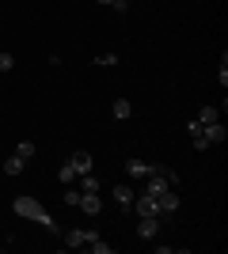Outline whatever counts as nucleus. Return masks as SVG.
I'll list each match as a JSON object with an SVG mask.
<instances>
[{
	"label": "nucleus",
	"mask_w": 228,
	"mask_h": 254,
	"mask_svg": "<svg viewBox=\"0 0 228 254\" xmlns=\"http://www.w3.org/2000/svg\"><path fill=\"white\" fill-rule=\"evenodd\" d=\"M130 209L137 212V216H160V209H156V197H152V193H133Z\"/></svg>",
	"instance_id": "2"
},
{
	"label": "nucleus",
	"mask_w": 228,
	"mask_h": 254,
	"mask_svg": "<svg viewBox=\"0 0 228 254\" xmlns=\"http://www.w3.org/2000/svg\"><path fill=\"white\" fill-rule=\"evenodd\" d=\"M23 167H27V159H19L15 152L4 159V175H23Z\"/></svg>",
	"instance_id": "10"
},
{
	"label": "nucleus",
	"mask_w": 228,
	"mask_h": 254,
	"mask_svg": "<svg viewBox=\"0 0 228 254\" xmlns=\"http://www.w3.org/2000/svg\"><path fill=\"white\" fill-rule=\"evenodd\" d=\"M202 137H206V144H209V148H213V144H225L228 129L221 126V122H209V126H202Z\"/></svg>",
	"instance_id": "4"
},
{
	"label": "nucleus",
	"mask_w": 228,
	"mask_h": 254,
	"mask_svg": "<svg viewBox=\"0 0 228 254\" xmlns=\"http://www.w3.org/2000/svg\"><path fill=\"white\" fill-rule=\"evenodd\" d=\"M76 182H80V193H99V179L91 175V171H87V175H80Z\"/></svg>",
	"instance_id": "12"
},
{
	"label": "nucleus",
	"mask_w": 228,
	"mask_h": 254,
	"mask_svg": "<svg viewBox=\"0 0 228 254\" xmlns=\"http://www.w3.org/2000/svg\"><path fill=\"white\" fill-rule=\"evenodd\" d=\"M69 163H73L76 175H87V171H91V152H73V156H69Z\"/></svg>",
	"instance_id": "8"
},
{
	"label": "nucleus",
	"mask_w": 228,
	"mask_h": 254,
	"mask_svg": "<svg viewBox=\"0 0 228 254\" xmlns=\"http://www.w3.org/2000/svg\"><path fill=\"white\" fill-rule=\"evenodd\" d=\"M87 247H91V251H95V254H110V251H114V247H110V243H103L99 235H95V239H91V243H87Z\"/></svg>",
	"instance_id": "19"
},
{
	"label": "nucleus",
	"mask_w": 228,
	"mask_h": 254,
	"mask_svg": "<svg viewBox=\"0 0 228 254\" xmlns=\"http://www.w3.org/2000/svg\"><path fill=\"white\" fill-rule=\"evenodd\" d=\"M186 133H190V137H202V122H198V118H194V122H186Z\"/></svg>",
	"instance_id": "22"
},
{
	"label": "nucleus",
	"mask_w": 228,
	"mask_h": 254,
	"mask_svg": "<svg viewBox=\"0 0 228 254\" xmlns=\"http://www.w3.org/2000/svg\"><path fill=\"white\" fill-rule=\"evenodd\" d=\"M137 235L141 239H156L160 235V216H141L137 220Z\"/></svg>",
	"instance_id": "6"
},
{
	"label": "nucleus",
	"mask_w": 228,
	"mask_h": 254,
	"mask_svg": "<svg viewBox=\"0 0 228 254\" xmlns=\"http://www.w3.org/2000/svg\"><path fill=\"white\" fill-rule=\"evenodd\" d=\"M76 209L84 212V216H99L103 212V201H99V193H80V205Z\"/></svg>",
	"instance_id": "5"
},
{
	"label": "nucleus",
	"mask_w": 228,
	"mask_h": 254,
	"mask_svg": "<svg viewBox=\"0 0 228 254\" xmlns=\"http://www.w3.org/2000/svg\"><path fill=\"white\" fill-rule=\"evenodd\" d=\"M95 235L99 232H91V228H69V232H65V243H69V251H73V247H87Z\"/></svg>",
	"instance_id": "3"
},
{
	"label": "nucleus",
	"mask_w": 228,
	"mask_h": 254,
	"mask_svg": "<svg viewBox=\"0 0 228 254\" xmlns=\"http://www.w3.org/2000/svg\"><path fill=\"white\" fill-rule=\"evenodd\" d=\"M126 171H130V179H149L152 171H156V163H149V159H130Z\"/></svg>",
	"instance_id": "7"
},
{
	"label": "nucleus",
	"mask_w": 228,
	"mask_h": 254,
	"mask_svg": "<svg viewBox=\"0 0 228 254\" xmlns=\"http://www.w3.org/2000/svg\"><path fill=\"white\" fill-rule=\"evenodd\" d=\"M65 205H69V209H76V205H80V190H73V186H65Z\"/></svg>",
	"instance_id": "18"
},
{
	"label": "nucleus",
	"mask_w": 228,
	"mask_h": 254,
	"mask_svg": "<svg viewBox=\"0 0 228 254\" xmlns=\"http://www.w3.org/2000/svg\"><path fill=\"white\" fill-rule=\"evenodd\" d=\"M15 68V57L11 53H0V72H11Z\"/></svg>",
	"instance_id": "21"
},
{
	"label": "nucleus",
	"mask_w": 228,
	"mask_h": 254,
	"mask_svg": "<svg viewBox=\"0 0 228 254\" xmlns=\"http://www.w3.org/2000/svg\"><path fill=\"white\" fill-rule=\"evenodd\" d=\"M95 64H103V68H114V64H118V57H114V53H99Z\"/></svg>",
	"instance_id": "20"
},
{
	"label": "nucleus",
	"mask_w": 228,
	"mask_h": 254,
	"mask_svg": "<svg viewBox=\"0 0 228 254\" xmlns=\"http://www.w3.org/2000/svg\"><path fill=\"white\" fill-rule=\"evenodd\" d=\"M198 122H202V126H209V122H221V110H217V106H202V110H198Z\"/></svg>",
	"instance_id": "13"
},
{
	"label": "nucleus",
	"mask_w": 228,
	"mask_h": 254,
	"mask_svg": "<svg viewBox=\"0 0 228 254\" xmlns=\"http://www.w3.org/2000/svg\"><path fill=\"white\" fill-rule=\"evenodd\" d=\"M217 76H221V87H228V53H221V68H217Z\"/></svg>",
	"instance_id": "17"
},
{
	"label": "nucleus",
	"mask_w": 228,
	"mask_h": 254,
	"mask_svg": "<svg viewBox=\"0 0 228 254\" xmlns=\"http://www.w3.org/2000/svg\"><path fill=\"white\" fill-rule=\"evenodd\" d=\"M126 4H130V0H126Z\"/></svg>",
	"instance_id": "24"
},
{
	"label": "nucleus",
	"mask_w": 228,
	"mask_h": 254,
	"mask_svg": "<svg viewBox=\"0 0 228 254\" xmlns=\"http://www.w3.org/2000/svg\"><path fill=\"white\" fill-rule=\"evenodd\" d=\"M15 156L31 163V159H34V144H31V140H19V144H15Z\"/></svg>",
	"instance_id": "15"
},
{
	"label": "nucleus",
	"mask_w": 228,
	"mask_h": 254,
	"mask_svg": "<svg viewBox=\"0 0 228 254\" xmlns=\"http://www.w3.org/2000/svg\"><path fill=\"white\" fill-rule=\"evenodd\" d=\"M99 4H114V0H99Z\"/></svg>",
	"instance_id": "23"
},
{
	"label": "nucleus",
	"mask_w": 228,
	"mask_h": 254,
	"mask_svg": "<svg viewBox=\"0 0 228 254\" xmlns=\"http://www.w3.org/2000/svg\"><path fill=\"white\" fill-rule=\"evenodd\" d=\"M57 179H61V182H69V186H73V182L80 179V175H76V171H73V163H65V167L57 171Z\"/></svg>",
	"instance_id": "16"
},
{
	"label": "nucleus",
	"mask_w": 228,
	"mask_h": 254,
	"mask_svg": "<svg viewBox=\"0 0 228 254\" xmlns=\"http://www.w3.org/2000/svg\"><path fill=\"white\" fill-rule=\"evenodd\" d=\"M156 209H160V212H175V209H179V193H175V190H163L160 197H156Z\"/></svg>",
	"instance_id": "9"
},
{
	"label": "nucleus",
	"mask_w": 228,
	"mask_h": 254,
	"mask_svg": "<svg viewBox=\"0 0 228 254\" xmlns=\"http://www.w3.org/2000/svg\"><path fill=\"white\" fill-rule=\"evenodd\" d=\"M133 114V106H130V99H114V118L118 122H126V118Z\"/></svg>",
	"instance_id": "14"
},
{
	"label": "nucleus",
	"mask_w": 228,
	"mask_h": 254,
	"mask_svg": "<svg viewBox=\"0 0 228 254\" xmlns=\"http://www.w3.org/2000/svg\"><path fill=\"white\" fill-rule=\"evenodd\" d=\"M11 212H19L23 220H38L42 228H50L54 235H61V224H57L54 216L42 209V201H38V197H31V193H19V197L11 201Z\"/></svg>",
	"instance_id": "1"
},
{
	"label": "nucleus",
	"mask_w": 228,
	"mask_h": 254,
	"mask_svg": "<svg viewBox=\"0 0 228 254\" xmlns=\"http://www.w3.org/2000/svg\"><path fill=\"white\" fill-rule=\"evenodd\" d=\"M114 201L130 209V201H133V186H126V182H118V186H114Z\"/></svg>",
	"instance_id": "11"
}]
</instances>
